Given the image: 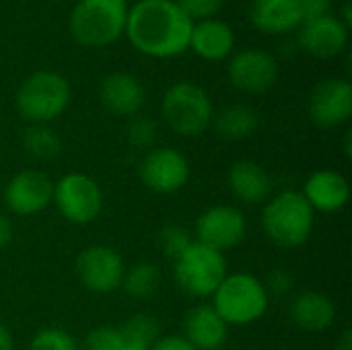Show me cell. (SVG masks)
I'll return each instance as SVG.
<instances>
[{
	"label": "cell",
	"instance_id": "cell-1",
	"mask_svg": "<svg viewBox=\"0 0 352 350\" xmlns=\"http://www.w3.org/2000/svg\"><path fill=\"white\" fill-rule=\"evenodd\" d=\"M194 21L175 0H138L128 8L124 35L136 52L165 60L190 47Z\"/></svg>",
	"mask_w": 352,
	"mask_h": 350
},
{
	"label": "cell",
	"instance_id": "cell-2",
	"mask_svg": "<svg viewBox=\"0 0 352 350\" xmlns=\"http://www.w3.org/2000/svg\"><path fill=\"white\" fill-rule=\"evenodd\" d=\"M262 233L278 250L303 248L314 233L316 212L301 190H283L262 204Z\"/></svg>",
	"mask_w": 352,
	"mask_h": 350
},
{
	"label": "cell",
	"instance_id": "cell-3",
	"mask_svg": "<svg viewBox=\"0 0 352 350\" xmlns=\"http://www.w3.org/2000/svg\"><path fill=\"white\" fill-rule=\"evenodd\" d=\"M128 8V0H76L68 14V31L82 47H107L124 35Z\"/></svg>",
	"mask_w": 352,
	"mask_h": 350
},
{
	"label": "cell",
	"instance_id": "cell-4",
	"mask_svg": "<svg viewBox=\"0 0 352 350\" xmlns=\"http://www.w3.org/2000/svg\"><path fill=\"white\" fill-rule=\"evenodd\" d=\"M210 299V305L229 328L252 326L260 322L270 307V295L264 281L250 272L227 274Z\"/></svg>",
	"mask_w": 352,
	"mask_h": 350
},
{
	"label": "cell",
	"instance_id": "cell-5",
	"mask_svg": "<svg viewBox=\"0 0 352 350\" xmlns=\"http://www.w3.org/2000/svg\"><path fill=\"white\" fill-rule=\"evenodd\" d=\"M70 83L56 70H35L16 89L14 107L29 124H52L70 105Z\"/></svg>",
	"mask_w": 352,
	"mask_h": 350
},
{
	"label": "cell",
	"instance_id": "cell-6",
	"mask_svg": "<svg viewBox=\"0 0 352 350\" xmlns=\"http://www.w3.org/2000/svg\"><path fill=\"white\" fill-rule=\"evenodd\" d=\"M161 116L175 134L198 138L212 124L214 103L204 87L192 80H177L163 93Z\"/></svg>",
	"mask_w": 352,
	"mask_h": 350
},
{
	"label": "cell",
	"instance_id": "cell-7",
	"mask_svg": "<svg viewBox=\"0 0 352 350\" xmlns=\"http://www.w3.org/2000/svg\"><path fill=\"white\" fill-rule=\"evenodd\" d=\"M229 274L225 254L192 241L173 260V281L177 289L192 299H208Z\"/></svg>",
	"mask_w": 352,
	"mask_h": 350
},
{
	"label": "cell",
	"instance_id": "cell-8",
	"mask_svg": "<svg viewBox=\"0 0 352 350\" xmlns=\"http://www.w3.org/2000/svg\"><path fill=\"white\" fill-rule=\"evenodd\" d=\"M52 204L70 225H91L99 219L105 206V196L95 177L80 171L64 173L54 182Z\"/></svg>",
	"mask_w": 352,
	"mask_h": 350
},
{
	"label": "cell",
	"instance_id": "cell-9",
	"mask_svg": "<svg viewBox=\"0 0 352 350\" xmlns=\"http://www.w3.org/2000/svg\"><path fill=\"white\" fill-rule=\"evenodd\" d=\"M124 272L126 262L122 254L105 243L87 245L74 260L76 281L93 295H109L122 289Z\"/></svg>",
	"mask_w": 352,
	"mask_h": 350
},
{
	"label": "cell",
	"instance_id": "cell-10",
	"mask_svg": "<svg viewBox=\"0 0 352 350\" xmlns=\"http://www.w3.org/2000/svg\"><path fill=\"white\" fill-rule=\"evenodd\" d=\"M138 177L155 194H175L192 177L188 157L173 146H153L138 165Z\"/></svg>",
	"mask_w": 352,
	"mask_h": 350
},
{
	"label": "cell",
	"instance_id": "cell-11",
	"mask_svg": "<svg viewBox=\"0 0 352 350\" xmlns=\"http://www.w3.org/2000/svg\"><path fill=\"white\" fill-rule=\"evenodd\" d=\"M194 233L196 241L225 254L241 245L248 237V219L233 204H212L198 215Z\"/></svg>",
	"mask_w": 352,
	"mask_h": 350
},
{
	"label": "cell",
	"instance_id": "cell-12",
	"mask_svg": "<svg viewBox=\"0 0 352 350\" xmlns=\"http://www.w3.org/2000/svg\"><path fill=\"white\" fill-rule=\"evenodd\" d=\"M280 68L276 58L260 47H245L233 52L227 64V78L229 83L250 95H264L268 93L278 80Z\"/></svg>",
	"mask_w": 352,
	"mask_h": 350
},
{
	"label": "cell",
	"instance_id": "cell-13",
	"mask_svg": "<svg viewBox=\"0 0 352 350\" xmlns=\"http://www.w3.org/2000/svg\"><path fill=\"white\" fill-rule=\"evenodd\" d=\"M54 198V179L39 169L16 171L2 190L4 206L16 217H35L43 212Z\"/></svg>",
	"mask_w": 352,
	"mask_h": 350
},
{
	"label": "cell",
	"instance_id": "cell-14",
	"mask_svg": "<svg viewBox=\"0 0 352 350\" xmlns=\"http://www.w3.org/2000/svg\"><path fill=\"white\" fill-rule=\"evenodd\" d=\"M307 111L318 128L334 130L352 118V85L346 78L330 76L320 80L309 95Z\"/></svg>",
	"mask_w": 352,
	"mask_h": 350
},
{
	"label": "cell",
	"instance_id": "cell-15",
	"mask_svg": "<svg viewBox=\"0 0 352 350\" xmlns=\"http://www.w3.org/2000/svg\"><path fill=\"white\" fill-rule=\"evenodd\" d=\"M349 29L340 17L324 14L318 19H307L297 29V43L299 47L318 58V60H330L344 52L349 43Z\"/></svg>",
	"mask_w": 352,
	"mask_h": 350
},
{
	"label": "cell",
	"instance_id": "cell-16",
	"mask_svg": "<svg viewBox=\"0 0 352 350\" xmlns=\"http://www.w3.org/2000/svg\"><path fill=\"white\" fill-rule=\"evenodd\" d=\"M101 105L118 118H134L146 103L144 85L130 72H109L99 83Z\"/></svg>",
	"mask_w": 352,
	"mask_h": 350
},
{
	"label": "cell",
	"instance_id": "cell-17",
	"mask_svg": "<svg viewBox=\"0 0 352 350\" xmlns=\"http://www.w3.org/2000/svg\"><path fill=\"white\" fill-rule=\"evenodd\" d=\"M301 194L316 215H334L346 208L351 200V184L346 175L336 169H316L305 179Z\"/></svg>",
	"mask_w": 352,
	"mask_h": 350
},
{
	"label": "cell",
	"instance_id": "cell-18",
	"mask_svg": "<svg viewBox=\"0 0 352 350\" xmlns=\"http://www.w3.org/2000/svg\"><path fill=\"white\" fill-rule=\"evenodd\" d=\"M338 307L330 295L322 291H301L293 295L289 305L291 322L309 334H322L336 324Z\"/></svg>",
	"mask_w": 352,
	"mask_h": 350
},
{
	"label": "cell",
	"instance_id": "cell-19",
	"mask_svg": "<svg viewBox=\"0 0 352 350\" xmlns=\"http://www.w3.org/2000/svg\"><path fill=\"white\" fill-rule=\"evenodd\" d=\"M227 186L235 200L252 206L264 204L274 192V184L266 167H262L258 161L252 159L235 161L229 167Z\"/></svg>",
	"mask_w": 352,
	"mask_h": 350
},
{
	"label": "cell",
	"instance_id": "cell-20",
	"mask_svg": "<svg viewBox=\"0 0 352 350\" xmlns=\"http://www.w3.org/2000/svg\"><path fill=\"white\" fill-rule=\"evenodd\" d=\"M198 350H221L229 340V326L210 303H198L184 316V334Z\"/></svg>",
	"mask_w": 352,
	"mask_h": 350
},
{
	"label": "cell",
	"instance_id": "cell-21",
	"mask_svg": "<svg viewBox=\"0 0 352 350\" xmlns=\"http://www.w3.org/2000/svg\"><path fill=\"white\" fill-rule=\"evenodd\" d=\"M252 25L266 35H287L303 25L301 0H254L250 6Z\"/></svg>",
	"mask_w": 352,
	"mask_h": 350
},
{
	"label": "cell",
	"instance_id": "cell-22",
	"mask_svg": "<svg viewBox=\"0 0 352 350\" xmlns=\"http://www.w3.org/2000/svg\"><path fill=\"white\" fill-rule=\"evenodd\" d=\"M198 58L206 62H221L231 58L235 50V31L227 21L204 19L196 21L190 35V47Z\"/></svg>",
	"mask_w": 352,
	"mask_h": 350
},
{
	"label": "cell",
	"instance_id": "cell-23",
	"mask_svg": "<svg viewBox=\"0 0 352 350\" xmlns=\"http://www.w3.org/2000/svg\"><path fill=\"white\" fill-rule=\"evenodd\" d=\"M258 126H260L258 111L245 103L225 105L221 111H214V118L210 124L217 136L227 142H241L250 138L258 130Z\"/></svg>",
	"mask_w": 352,
	"mask_h": 350
},
{
	"label": "cell",
	"instance_id": "cell-24",
	"mask_svg": "<svg viewBox=\"0 0 352 350\" xmlns=\"http://www.w3.org/2000/svg\"><path fill=\"white\" fill-rule=\"evenodd\" d=\"M161 285H163V274L159 266H155L153 262H136L132 266H126L122 289L130 299L142 303L151 301L161 291Z\"/></svg>",
	"mask_w": 352,
	"mask_h": 350
},
{
	"label": "cell",
	"instance_id": "cell-25",
	"mask_svg": "<svg viewBox=\"0 0 352 350\" xmlns=\"http://www.w3.org/2000/svg\"><path fill=\"white\" fill-rule=\"evenodd\" d=\"M122 349L151 350L161 336V324L151 314H132L118 326Z\"/></svg>",
	"mask_w": 352,
	"mask_h": 350
},
{
	"label": "cell",
	"instance_id": "cell-26",
	"mask_svg": "<svg viewBox=\"0 0 352 350\" xmlns=\"http://www.w3.org/2000/svg\"><path fill=\"white\" fill-rule=\"evenodd\" d=\"M21 144L35 161H52L62 153V138L50 124H29L21 134Z\"/></svg>",
	"mask_w": 352,
	"mask_h": 350
},
{
	"label": "cell",
	"instance_id": "cell-27",
	"mask_svg": "<svg viewBox=\"0 0 352 350\" xmlns=\"http://www.w3.org/2000/svg\"><path fill=\"white\" fill-rule=\"evenodd\" d=\"M29 350H78V342L68 330L60 326H45L33 334Z\"/></svg>",
	"mask_w": 352,
	"mask_h": 350
},
{
	"label": "cell",
	"instance_id": "cell-28",
	"mask_svg": "<svg viewBox=\"0 0 352 350\" xmlns=\"http://www.w3.org/2000/svg\"><path fill=\"white\" fill-rule=\"evenodd\" d=\"M126 140L132 149L151 151L157 140V124L148 116H134L126 124Z\"/></svg>",
	"mask_w": 352,
	"mask_h": 350
},
{
	"label": "cell",
	"instance_id": "cell-29",
	"mask_svg": "<svg viewBox=\"0 0 352 350\" xmlns=\"http://www.w3.org/2000/svg\"><path fill=\"white\" fill-rule=\"evenodd\" d=\"M192 235L186 227L182 225H165L161 231H159V248H161V254L165 258H169L171 262L192 243Z\"/></svg>",
	"mask_w": 352,
	"mask_h": 350
},
{
	"label": "cell",
	"instance_id": "cell-30",
	"mask_svg": "<svg viewBox=\"0 0 352 350\" xmlns=\"http://www.w3.org/2000/svg\"><path fill=\"white\" fill-rule=\"evenodd\" d=\"M78 350H124L122 349V338L118 332V326H95L89 330L78 344Z\"/></svg>",
	"mask_w": 352,
	"mask_h": 350
},
{
	"label": "cell",
	"instance_id": "cell-31",
	"mask_svg": "<svg viewBox=\"0 0 352 350\" xmlns=\"http://www.w3.org/2000/svg\"><path fill=\"white\" fill-rule=\"evenodd\" d=\"M175 4L196 23V21H204V19H214L225 0H175Z\"/></svg>",
	"mask_w": 352,
	"mask_h": 350
},
{
	"label": "cell",
	"instance_id": "cell-32",
	"mask_svg": "<svg viewBox=\"0 0 352 350\" xmlns=\"http://www.w3.org/2000/svg\"><path fill=\"white\" fill-rule=\"evenodd\" d=\"M264 287L268 291L270 297H285V295H291L293 293V287H295V278L291 272L287 270H272L268 272L266 281H264Z\"/></svg>",
	"mask_w": 352,
	"mask_h": 350
},
{
	"label": "cell",
	"instance_id": "cell-33",
	"mask_svg": "<svg viewBox=\"0 0 352 350\" xmlns=\"http://www.w3.org/2000/svg\"><path fill=\"white\" fill-rule=\"evenodd\" d=\"M151 350H198L196 347H192L182 334H161L159 340L153 344Z\"/></svg>",
	"mask_w": 352,
	"mask_h": 350
},
{
	"label": "cell",
	"instance_id": "cell-34",
	"mask_svg": "<svg viewBox=\"0 0 352 350\" xmlns=\"http://www.w3.org/2000/svg\"><path fill=\"white\" fill-rule=\"evenodd\" d=\"M301 8H303V19H318L324 14H330L332 8V0H301Z\"/></svg>",
	"mask_w": 352,
	"mask_h": 350
},
{
	"label": "cell",
	"instance_id": "cell-35",
	"mask_svg": "<svg viewBox=\"0 0 352 350\" xmlns=\"http://www.w3.org/2000/svg\"><path fill=\"white\" fill-rule=\"evenodd\" d=\"M14 239V225L12 219L4 212H0V250H6Z\"/></svg>",
	"mask_w": 352,
	"mask_h": 350
},
{
	"label": "cell",
	"instance_id": "cell-36",
	"mask_svg": "<svg viewBox=\"0 0 352 350\" xmlns=\"http://www.w3.org/2000/svg\"><path fill=\"white\" fill-rule=\"evenodd\" d=\"M0 350H14V336L6 324L0 322Z\"/></svg>",
	"mask_w": 352,
	"mask_h": 350
},
{
	"label": "cell",
	"instance_id": "cell-37",
	"mask_svg": "<svg viewBox=\"0 0 352 350\" xmlns=\"http://www.w3.org/2000/svg\"><path fill=\"white\" fill-rule=\"evenodd\" d=\"M336 350H352V332L351 330H344L338 340H336Z\"/></svg>",
	"mask_w": 352,
	"mask_h": 350
},
{
	"label": "cell",
	"instance_id": "cell-38",
	"mask_svg": "<svg viewBox=\"0 0 352 350\" xmlns=\"http://www.w3.org/2000/svg\"><path fill=\"white\" fill-rule=\"evenodd\" d=\"M344 155H346V159H351V155H352V132L351 130H346V134H344Z\"/></svg>",
	"mask_w": 352,
	"mask_h": 350
}]
</instances>
